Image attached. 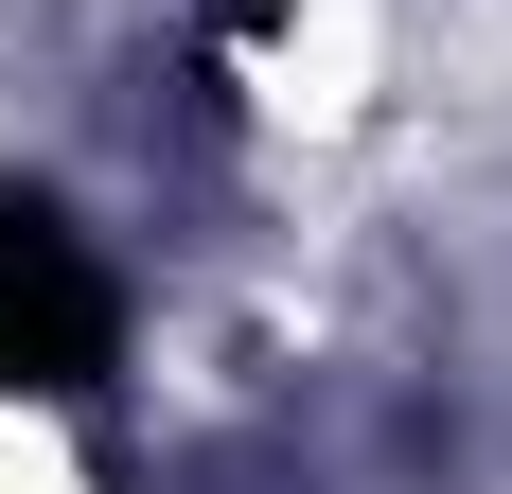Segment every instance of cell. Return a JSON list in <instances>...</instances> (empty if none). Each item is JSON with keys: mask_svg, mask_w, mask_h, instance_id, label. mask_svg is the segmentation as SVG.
<instances>
[{"mask_svg": "<svg viewBox=\"0 0 512 494\" xmlns=\"http://www.w3.org/2000/svg\"><path fill=\"white\" fill-rule=\"evenodd\" d=\"M124 371V265L53 195H0V389L18 406H89Z\"/></svg>", "mask_w": 512, "mask_h": 494, "instance_id": "cell-1", "label": "cell"}]
</instances>
